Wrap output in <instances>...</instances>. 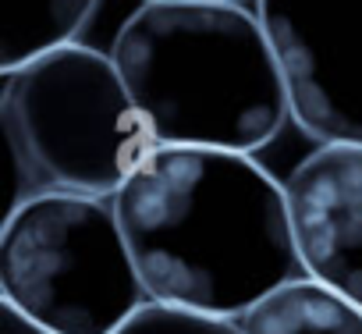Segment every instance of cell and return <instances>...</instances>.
Masks as SVG:
<instances>
[{"mask_svg":"<svg viewBox=\"0 0 362 334\" xmlns=\"http://www.w3.org/2000/svg\"><path fill=\"white\" fill-rule=\"evenodd\" d=\"M15 171L89 200H114L160 149L110 54L68 43L0 75Z\"/></svg>","mask_w":362,"mask_h":334,"instance_id":"3957f363","label":"cell"},{"mask_svg":"<svg viewBox=\"0 0 362 334\" xmlns=\"http://www.w3.org/2000/svg\"><path fill=\"white\" fill-rule=\"evenodd\" d=\"M160 146L256 153L291 121L274 43L242 0H156L110 50Z\"/></svg>","mask_w":362,"mask_h":334,"instance_id":"7a4b0ae2","label":"cell"},{"mask_svg":"<svg viewBox=\"0 0 362 334\" xmlns=\"http://www.w3.org/2000/svg\"><path fill=\"white\" fill-rule=\"evenodd\" d=\"M0 302L47 334H117L149 295L114 200L36 192L8 210Z\"/></svg>","mask_w":362,"mask_h":334,"instance_id":"277c9868","label":"cell"},{"mask_svg":"<svg viewBox=\"0 0 362 334\" xmlns=\"http://www.w3.org/2000/svg\"><path fill=\"white\" fill-rule=\"evenodd\" d=\"M114 210L149 302L238 320L305 277L284 182L249 153L160 146Z\"/></svg>","mask_w":362,"mask_h":334,"instance_id":"6da1fadb","label":"cell"},{"mask_svg":"<svg viewBox=\"0 0 362 334\" xmlns=\"http://www.w3.org/2000/svg\"><path fill=\"white\" fill-rule=\"evenodd\" d=\"M100 0H0V75L78 43Z\"/></svg>","mask_w":362,"mask_h":334,"instance_id":"ba28073f","label":"cell"},{"mask_svg":"<svg viewBox=\"0 0 362 334\" xmlns=\"http://www.w3.org/2000/svg\"><path fill=\"white\" fill-rule=\"evenodd\" d=\"M117 334H242V330H238V320H221L206 313L146 302Z\"/></svg>","mask_w":362,"mask_h":334,"instance_id":"9c48e42d","label":"cell"},{"mask_svg":"<svg viewBox=\"0 0 362 334\" xmlns=\"http://www.w3.org/2000/svg\"><path fill=\"white\" fill-rule=\"evenodd\" d=\"M0 334H47L43 327H36L33 320H25L18 309L0 302Z\"/></svg>","mask_w":362,"mask_h":334,"instance_id":"30bf717a","label":"cell"},{"mask_svg":"<svg viewBox=\"0 0 362 334\" xmlns=\"http://www.w3.org/2000/svg\"><path fill=\"white\" fill-rule=\"evenodd\" d=\"M291 121L316 146H362V0H256Z\"/></svg>","mask_w":362,"mask_h":334,"instance_id":"5b68a950","label":"cell"},{"mask_svg":"<svg viewBox=\"0 0 362 334\" xmlns=\"http://www.w3.org/2000/svg\"><path fill=\"white\" fill-rule=\"evenodd\" d=\"M284 196L302 274L362 309V146H316Z\"/></svg>","mask_w":362,"mask_h":334,"instance_id":"8992f818","label":"cell"},{"mask_svg":"<svg viewBox=\"0 0 362 334\" xmlns=\"http://www.w3.org/2000/svg\"><path fill=\"white\" fill-rule=\"evenodd\" d=\"M242 334H362V309L313 277H295L238 316Z\"/></svg>","mask_w":362,"mask_h":334,"instance_id":"52a82bcc","label":"cell"},{"mask_svg":"<svg viewBox=\"0 0 362 334\" xmlns=\"http://www.w3.org/2000/svg\"><path fill=\"white\" fill-rule=\"evenodd\" d=\"M142 4H156V0H142Z\"/></svg>","mask_w":362,"mask_h":334,"instance_id":"8fae6325","label":"cell"}]
</instances>
